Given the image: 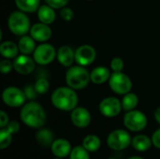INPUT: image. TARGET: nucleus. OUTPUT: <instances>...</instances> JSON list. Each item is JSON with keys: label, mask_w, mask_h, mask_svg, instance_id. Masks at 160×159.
<instances>
[{"label": "nucleus", "mask_w": 160, "mask_h": 159, "mask_svg": "<svg viewBox=\"0 0 160 159\" xmlns=\"http://www.w3.org/2000/svg\"><path fill=\"white\" fill-rule=\"evenodd\" d=\"M20 119L26 127L38 129L43 127L46 124L47 114L39 103L30 100L22 107L20 112Z\"/></svg>", "instance_id": "f257e3e1"}, {"label": "nucleus", "mask_w": 160, "mask_h": 159, "mask_svg": "<svg viewBox=\"0 0 160 159\" xmlns=\"http://www.w3.org/2000/svg\"><path fill=\"white\" fill-rule=\"evenodd\" d=\"M51 102L59 111L72 112L78 106L79 97L74 89L69 86H62L52 92Z\"/></svg>", "instance_id": "f03ea898"}, {"label": "nucleus", "mask_w": 160, "mask_h": 159, "mask_svg": "<svg viewBox=\"0 0 160 159\" xmlns=\"http://www.w3.org/2000/svg\"><path fill=\"white\" fill-rule=\"evenodd\" d=\"M90 72L82 66H72L66 72V82L74 90L85 88L90 82Z\"/></svg>", "instance_id": "7ed1b4c3"}, {"label": "nucleus", "mask_w": 160, "mask_h": 159, "mask_svg": "<svg viewBox=\"0 0 160 159\" xmlns=\"http://www.w3.org/2000/svg\"><path fill=\"white\" fill-rule=\"evenodd\" d=\"M8 26L9 31L15 36H24L31 29V22L25 12L22 10L13 11L8 19Z\"/></svg>", "instance_id": "20e7f679"}, {"label": "nucleus", "mask_w": 160, "mask_h": 159, "mask_svg": "<svg viewBox=\"0 0 160 159\" xmlns=\"http://www.w3.org/2000/svg\"><path fill=\"white\" fill-rule=\"evenodd\" d=\"M132 137L125 129H114L107 137V145L113 151H123L131 145Z\"/></svg>", "instance_id": "39448f33"}, {"label": "nucleus", "mask_w": 160, "mask_h": 159, "mask_svg": "<svg viewBox=\"0 0 160 159\" xmlns=\"http://www.w3.org/2000/svg\"><path fill=\"white\" fill-rule=\"evenodd\" d=\"M123 123L128 130L132 132H141L146 127L148 120L142 112L135 109L129 112H126Z\"/></svg>", "instance_id": "423d86ee"}, {"label": "nucleus", "mask_w": 160, "mask_h": 159, "mask_svg": "<svg viewBox=\"0 0 160 159\" xmlns=\"http://www.w3.org/2000/svg\"><path fill=\"white\" fill-rule=\"evenodd\" d=\"M110 88L117 95H126L132 89V81L124 72H112L109 79Z\"/></svg>", "instance_id": "0eeeda50"}, {"label": "nucleus", "mask_w": 160, "mask_h": 159, "mask_svg": "<svg viewBox=\"0 0 160 159\" xmlns=\"http://www.w3.org/2000/svg\"><path fill=\"white\" fill-rule=\"evenodd\" d=\"M2 100L10 108H20L25 104L26 97L24 91L22 89L15 86H9L3 90Z\"/></svg>", "instance_id": "6e6552de"}, {"label": "nucleus", "mask_w": 160, "mask_h": 159, "mask_svg": "<svg viewBox=\"0 0 160 159\" xmlns=\"http://www.w3.org/2000/svg\"><path fill=\"white\" fill-rule=\"evenodd\" d=\"M57 51L53 45L43 42L40 45L37 46L36 50L33 52V58L38 65L47 66L51 64L56 57Z\"/></svg>", "instance_id": "1a4fd4ad"}, {"label": "nucleus", "mask_w": 160, "mask_h": 159, "mask_svg": "<svg viewBox=\"0 0 160 159\" xmlns=\"http://www.w3.org/2000/svg\"><path fill=\"white\" fill-rule=\"evenodd\" d=\"M99 112L107 118H113L120 114L123 110L122 102L117 97H108L102 99L98 106Z\"/></svg>", "instance_id": "9d476101"}, {"label": "nucleus", "mask_w": 160, "mask_h": 159, "mask_svg": "<svg viewBox=\"0 0 160 159\" xmlns=\"http://www.w3.org/2000/svg\"><path fill=\"white\" fill-rule=\"evenodd\" d=\"M97 58V52L96 49L89 45L84 44L77 48L75 51V62L82 67L90 66L94 63Z\"/></svg>", "instance_id": "9b49d317"}, {"label": "nucleus", "mask_w": 160, "mask_h": 159, "mask_svg": "<svg viewBox=\"0 0 160 159\" xmlns=\"http://www.w3.org/2000/svg\"><path fill=\"white\" fill-rule=\"evenodd\" d=\"M70 120L74 127L78 128L87 127L92 121L90 112L84 107H76L70 114Z\"/></svg>", "instance_id": "f8f14e48"}, {"label": "nucleus", "mask_w": 160, "mask_h": 159, "mask_svg": "<svg viewBox=\"0 0 160 159\" xmlns=\"http://www.w3.org/2000/svg\"><path fill=\"white\" fill-rule=\"evenodd\" d=\"M36 64L34 58L26 54L18 55L13 61L15 71L21 75H29L32 73L36 68Z\"/></svg>", "instance_id": "ddd939ff"}, {"label": "nucleus", "mask_w": 160, "mask_h": 159, "mask_svg": "<svg viewBox=\"0 0 160 159\" xmlns=\"http://www.w3.org/2000/svg\"><path fill=\"white\" fill-rule=\"evenodd\" d=\"M30 36L38 42H46L52 37V29L49 24L43 22H37L31 26Z\"/></svg>", "instance_id": "4468645a"}, {"label": "nucleus", "mask_w": 160, "mask_h": 159, "mask_svg": "<svg viewBox=\"0 0 160 159\" xmlns=\"http://www.w3.org/2000/svg\"><path fill=\"white\" fill-rule=\"evenodd\" d=\"M71 150H72L71 143L69 142L68 140L64 138L55 139L51 146V151L52 155L58 158L64 159L65 157H69Z\"/></svg>", "instance_id": "2eb2a0df"}, {"label": "nucleus", "mask_w": 160, "mask_h": 159, "mask_svg": "<svg viewBox=\"0 0 160 159\" xmlns=\"http://www.w3.org/2000/svg\"><path fill=\"white\" fill-rule=\"evenodd\" d=\"M56 58L63 67H70L75 62V52L70 46L64 45L57 50Z\"/></svg>", "instance_id": "dca6fc26"}, {"label": "nucleus", "mask_w": 160, "mask_h": 159, "mask_svg": "<svg viewBox=\"0 0 160 159\" xmlns=\"http://www.w3.org/2000/svg\"><path fill=\"white\" fill-rule=\"evenodd\" d=\"M112 73L111 70L103 66H99L95 67L91 72H90V78L91 82L95 84H103L105 82L109 81Z\"/></svg>", "instance_id": "f3484780"}, {"label": "nucleus", "mask_w": 160, "mask_h": 159, "mask_svg": "<svg viewBox=\"0 0 160 159\" xmlns=\"http://www.w3.org/2000/svg\"><path fill=\"white\" fill-rule=\"evenodd\" d=\"M131 146L138 152H146L153 146L152 139L144 134H138L132 138Z\"/></svg>", "instance_id": "a211bd4d"}, {"label": "nucleus", "mask_w": 160, "mask_h": 159, "mask_svg": "<svg viewBox=\"0 0 160 159\" xmlns=\"http://www.w3.org/2000/svg\"><path fill=\"white\" fill-rule=\"evenodd\" d=\"M36 141L41 147H51L52 142H54V135L52 131L46 127L38 128L36 133Z\"/></svg>", "instance_id": "6ab92c4d"}, {"label": "nucleus", "mask_w": 160, "mask_h": 159, "mask_svg": "<svg viewBox=\"0 0 160 159\" xmlns=\"http://www.w3.org/2000/svg\"><path fill=\"white\" fill-rule=\"evenodd\" d=\"M37 12H38V18L40 22L50 25L55 21L56 14H55L54 8H52L47 4L40 6Z\"/></svg>", "instance_id": "aec40b11"}, {"label": "nucleus", "mask_w": 160, "mask_h": 159, "mask_svg": "<svg viewBox=\"0 0 160 159\" xmlns=\"http://www.w3.org/2000/svg\"><path fill=\"white\" fill-rule=\"evenodd\" d=\"M20 52L19 46L13 41H4L0 44V53L4 58L15 59Z\"/></svg>", "instance_id": "412c9836"}, {"label": "nucleus", "mask_w": 160, "mask_h": 159, "mask_svg": "<svg viewBox=\"0 0 160 159\" xmlns=\"http://www.w3.org/2000/svg\"><path fill=\"white\" fill-rule=\"evenodd\" d=\"M18 46H19L20 52L22 54H26V55L33 53L37 48L36 40L31 36H27V35L21 37L18 42Z\"/></svg>", "instance_id": "4be33fe9"}, {"label": "nucleus", "mask_w": 160, "mask_h": 159, "mask_svg": "<svg viewBox=\"0 0 160 159\" xmlns=\"http://www.w3.org/2000/svg\"><path fill=\"white\" fill-rule=\"evenodd\" d=\"M14 2L19 10L25 13L37 12L40 7V0H14Z\"/></svg>", "instance_id": "5701e85b"}, {"label": "nucleus", "mask_w": 160, "mask_h": 159, "mask_svg": "<svg viewBox=\"0 0 160 159\" xmlns=\"http://www.w3.org/2000/svg\"><path fill=\"white\" fill-rule=\"evenodd\" d=\"M89 153H94L97 152L100 149L101 147V140L98 136L90 134L84 137L82 140V144Z\"/></svg>", "instance_id": "b1692460"}, {"label": "nucleus", "mask_w": 160, "mask_h": 159, "mask_svg": "<svg viewBox=\"0 0 160 159\" xmlns=\"http://www.w3.org/2000/svg\"><path fill=\"white\" fill-rule=\"evenodd\" d=\"M122 107L125 112H129L132 110H135L136 107L139 104V97L135 93H128L124 95L122 100Z\"/></svg>", "instance_id": "393cba45"}, {"label": "nucleus", "mask_w": 160, "mask_h": 159, "mask_svg": "<svg viewBox=\"0 0 160 159\" xmlns=\"http://www.w3.org/2000/svg\"><path fill=\"white\" fill-rule=\"evenodd\" d=\"M13 134L10 133L6 127L0 128V149L5 150L9 147L12 142Z\"/></svg>", "instance_id": "a878e982"}, {"label": "nucleus", "mask_w": 160, "mask_h": 159, "mask_svg": "<svg viewBox=\"0 0 160 159\" xmlns=\"http://www.w3.org/2000/svg\"><path fill=\"white\" fill-rule=\"evenodd\" d=\"M68 157L69 159H91L89 152L82 145H77L73 147Z\"/></svg>", "instance_id": "bb28decb"}, {"label": "nucleus", "mask_w": 160, "mask_h": 159, "mask_svg": "<svg viewBox=\"0 0 160 159\" xmlns=\"http://www.w3.org/2000/svg\"><path fill=\"white\" fill-rule=\"evenodd\" d=\"M34 86H35V89H36L38 94L43 95V94H46L49 91V89H50V82H49V81L46 78L41 77L39 79H38V81L36 82Z\"/></svg>", "instance_id": "cd10ccee"}, {"label": "nucleus", "mask_w": 160, "mask_h": 159, "mask_svg": "<svg viewBox=\"0 0 160 159\" xmlns=\"http://www.w3.org/2000/svg\"><path fill=\"white\" fill-rule=\"evenodd\" d=\"M125 67L124 61L120 57H114L111 61V69L113 72H121L123 71Z\"/></svg>", "instance_id": "c85d7f7f"}, {"label": "nucleus", "mask_w": 160, "mask_h": 159, "mask_svg": "<svg viewBox=\"0 0 160 159\" xmlns=\"http://www.w3.org/2000/svg\"><path fill=\"white\" fill-rule=\"evenodd\" d=\"M74 16H75V14H74L73 9L68 7H65L60 9V17L66 22L72 21Z\"/></svg>", "instance_id": "c756f323"}, {"label": "nucleus", "mask_w": 160, "mask_h": 159, "mask_svg": "<svg viewBox=\"0 0 160 159\" xmlns=\"http://www.w3.org/2000/svg\"><path fill=\"white\" fill-rule=\"evenodd\" d=\"M12 69H14V65L13 62L10 61V59H3L0 62V70L3 74H8L9 73Z\"/></svg>", "instance_id": "7c9ffc66"}, {"label": "nucleus", "mask_w": 160, "mask_h": 159, "mask_svg": "<svg viewBox=\"0 0 160 159\" xmlns=\"http://www.w3.org/2000/svg\"><path fill=\"white\" fill-rule=\"evenodd\" d=\"M69 0H45V3L54 9H61L68 6Z\"/></svg>", "instance_id": "2f4dec72"}, {"label": "nucleus", "mask_w": 160, "mask_h": 159, "mask_svg": "<svg viewBox=\"0 0 160 159\" xmlns=\"http://www.w3.org/2000/svg\"><path fill=\"white\" fill-rule=\"evenodd\" d=\"M6 128H7L10 133H12V134L14 135V134H17V133L20 131V129H21V125H20V123L17 122V121H10V122L8 124V126L6 127Z\"/></svg>", "instance_id": "473e14b6"}, {"label": "nucleus", "mask_w": 160, "mask_h": 159, "mask_svg": "<svg viewBox=\"0 0 160 159\" xmlns=\"http://www.w3.org/2000/svg\"><path fill=\"white\" fill-rule=\"evenodd\" d=\"M24 94H25V97H26V99H29V100H33L36 98V96H37V91L35 89V86H26L24 88Z\"/></svg>", "instance_id": "72a5a7b5"}, {"label": "nucleus", "mask_w": 160, "mask_h": 159, "mask_svg": "<svg viewBox=\"0 0 160 159\" xmlns=\"http://www.w3.org/2000/svg\"><path fill=\"white\" fill-rule=\"evenodd\" d=\"M151 139H152L153 146L156 147L157 149H159L160 150V128L157 129V130L153 133Z\"/></svg>", "instance_id": "f704fd0d"}, {"label": "nucleus", "mask_w": 160, "mask_h": 159, "mask_svg": "<svg viewBox=\"0 0 160 159\" xmlns=\"http://www.w3.org/2000/svg\"><path fill=\"white\" fill-rule=\"evenodd\" d=\"M9 117L8 115V113L4 111L0 112V128H4L8 126V124L9 123Z\"/></svg>", "instance_id": "c9c22d12"}, {"label": "nucleus", "mask_w": 160, "mask_h": 159, "mask_svg": "<svg viewBox=\"0 0 160 159\" xmlns=\"http://www.w3.org/2000/svg\"><path fill=\"white\" fill-rule=\"evenodd\" d=\"M154 117H155V120L160 125V107H158V108L155 111V112H154Z\"/></svg>", "instance_id": "e433bc0d"}, {"label": "nucleus", "mask_w": 160, "mask_h": 159, "mask_svg": "<svg viewBox=\"0 0 160 159\" xmlns=\"http://www.w3.org/2000/svg\"><path fill=\"white\" fill-rule=\"evenodd\" d=\"M128 159H144L143 157H139V156H134V157H130Z\"/></svg>", "instance_id": "4c0bfd02"}, {"label": "nucleus", "mask_w": 160, "mask_h": 159, "mask_svg": "<svg viewBox=\"0 0 160 159\" xmlns=\"http://www.w3.org/2000/svg\"><path fill=\"white\" fill-rule=\"evenodd\" d=\"M52 159H63V158H58V157H54V158Z\"/></svg>", "instance_id": "58836bf2"}, {"label": "nucleus", "mask_w": 160, "mask_h": 159, "mask_svg": "<svg viewBox=\"0 0 160 159\" xmlns=\"http://www.w3.org/2000/svg\"><path fill=\"white\" fill-rule=\"evenodd\" d=\"M108 159H116V158H113V157H111V158H108Z\"/></svg>", "instance_id": "ea45409f"}, {"label": "nucleus", "mask_w": 160, "mask_h": 159, "mask_svg": "<svg viewBox=\"0 0 160 159\" xmlns=\"http://www.w3.org/2000/svg\"><path fill=\"white\" fill-rule=\"evenodd\" d=\"M87 1H94V0H87Z\"/></svg>", "instance_id": "a19ab883"}]
</instances>
